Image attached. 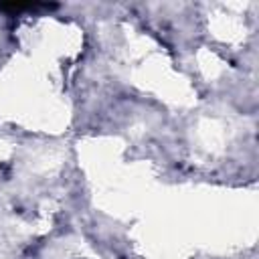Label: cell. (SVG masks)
I'll return each mask as SVG.
<instances>
[{
    "label": "cell",
    "instance_id": "obj_1",
    "mask_svg": "<svg viewBox=\"0 0 259 259\" xmlns=\"http://www.w3.org/2000/svg\"><path fill=\"white\" fill-rule=\"evenodd\" d=\"M57 4H40V2H6L0 4V10L8 12H22V10H53Z\"/></svg>",
    "mask_w": 259,
    "mask_h": 259
}]
</instances>
